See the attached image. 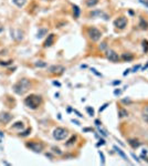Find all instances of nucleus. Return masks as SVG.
<instances>
[{"label":"nucleus","mask_w":148,"mask_h":166,"mask_svg":"<svg viewBox=\"0 0 148 166\" xmlns=\"http://www.w3.org/2000/svg\"><path fill=\"white\" fill-rule=\"evenodd\" d=\"M30 86H31V82L28 79H21L12 85V90L18 95H23L29 91Z\"/></svg>","instance_id":"1"},{"label":"nucleus","mask_w":148,"mask_h":166,"mask_svg":"<svg viewBox=\"0 0 148 166\" xmlns=\"http://www.w3.org/2000/svg\"><path fill=\"white\" fill-rule=\"evenodd\" d=\"M24 104L31 110H36L42 104V98L38 94H30L24 99Z\"/></svg>","instance_id":"2"},{"label":"nucleus","mask_w":148,"mask_h":166,"mask_svg":"<svg viewBox=\"0 0 148 166\" xmlns=\"http://www.w3.org/2000/svg\"><path fill=\"white\" fill-rule=\"evenodd\" d=\"M26 146L29 148V150H31L32 152H34V153H41L44 148V145L42 143L34 142V141H29V142H27Z\"/></svg>","instance_id":"3"},{"label":"nucleus","mask_w":148,"mask_h":166,"mask_svg":"<svg viewBox=\"0 0 148 166\" xmlns=\"http://www.w3.org/2000/svg\"><path fill=\"white\" fill-rule=\"evenodd\" d=\"M53 137L56 141H63L68 137V130L64 127H56L53 131Z\"/></svg>","instance_id":"4"},{"label":"nucleus","mask_w":148,"mask_h":166,"mask_svg":"<svg viewBox=\"0 0 148 166\" xmlns=\"http://www.w3.org/2000/svg\"><path fill=\"white\" fill-rule=\"evenodd\" d=\"M87 36L92 41L96 42V41H99V40L101 39L102 32L99 31L97 28H95V27H90V28L87 29Z\"/></svg>","instance_id":"5"},{"label":"nucleus","mask_w":148,"mask_h":166,"mask_svg":"<svg viewBox=\"0 0 148 166\" xmlns=\"http://www.w3.org/2000/svg\"><path fill=\"white\" fill-rule=\"evenodd\" d=\"M48 71H49L51 74L60 75L65 71V68L61 64H54V65H51V67L48 68Z\"/></svg>","instance_id":"6"},{"label":"nucleus","mask_w":148,"mask_h":166,"mask_svg":"<svg viewBox=\"0 0 148 166\" xmlns=\"http://www.w3.org/2000/svg\"><path fill=\"white\" fill-rule=\"evenodd\" d=\"M106 58L109 60V61H112V62H118L120 60V55H118V53H116V52L114 51V50H106Z\"/></svg>","instance_id":"7"},{"label":"nucleus","mask_w":148,"mask_h":166,"mask_svg":"<svg viewBox=\"0 0 148 166\" xmlns=\"http://www.w3.org/2000/svg\"><path fill=\"white\" fill-rule=\"evenodd\" d=\"M12 114L9 113V112H1L0 113V124H8L10 122L11 120H12Z\"/></svg>","instance_id":"8"},{"label":"nucleus","mask_w":148,"mask_h":166,"mask_svg":"<svg viewBox=\"0 0 148 166\" xmlns=\"http://www.w3.org/2000/svg\"><path fill=\"white\" fill-rule=\"evenodd\" d=\"M126 24H127V19L125 17H120V18H117L114 21V26L120 29H124L126 27Z\"/></svg>","instance_id":"9"},{"label":"nucleus","mask_w":148,"mask_h":166,"mask_svg":"<svg viewBox=\"0 0 148 166\" xmlns=\"http://www.w3.org/2000/svg\"><path fill=\"white\" fill-rule=\"evenodd\" d=\"M53 42H54V34L51 33V34H49V36H48V38H47V40L44 41L43 45H44L45 48L51 47V45L53 44Z\"/></svg>","instance_id":"10"},{"label":"nucleus","mask_w":148,"mask_h":166,"mask_svg":"<svg viewBox=\"0 0 148 166\" xmlns=\"http://www.w3.org/2000/svg\"><path fill=\"white\" fill-rule=\"evenodd\" d=\"M128 144H129V145L132 146L134 150H135V148L139 147L140 142L138 140H136V138H129V140H128Z\"/></svg>","instance_id":"11"},{"label":"nucleus","mask_w":148,"mask_h":166,"mask_svg":"<svg viewBox=\"0 0 148 166\" xmlns=\"http://www.w3.org/2000/svg\"><path fill=\"white\" fill-rule=\"evenodd\" d=\"M91 16L92 17H95V16H99V17H104V19L105 20H107V19H108V16H107L106 13H104L103 12V11H93V12H91Z\"/></svg>","instance_id":"12"},{"label":"nucleus","mask_w":148,"mask_h":166,"mask_svg":"<svg viewBox=\"0 0 148 166\" xmlns=\"http://www.w3.org/2000/svg\"><path fill=\"white\" fill-rule=\"evenodd\" d=\"M139 27H140V29H143V30H147L148 29V22L145 20V19H140L139 20Z\"/></svg>","instance_id":"13"},{"label":"nucleus","mask_w":148,"mask_h":166,"mask_svg":"<svg viewBox=\"0 0 148 166\" xmlns=\"http://www.w3.org/2000/svg\"><path fill=\"white\" fill-rule=\"evenodd\" d=\"M122 59L124 60V61H132V60L134 59V55H133L132 53H123Z\"/></svg>","instance_id":"14"},{"label":"nucleus","mask_w":148,"mask_h":166,"mask_svg":"<svg viewBox=\"0 0 148 166\" xmlns=\"http://www.w3.org/2000/svg\"><path fill=\"white\" fill-rule=\"evenodd\" d=\"M12 2L14 3L17 7L21 8V7H23V6L27 3V0H12Z\"/></svg>","instance_id":"15"},{"label":"nucleus","mask_w":148,"mask_h":166,"mask_svg":"<svg viewBox=\"0 0 148 166\" xmlns=\"http://www.w3.org/2000/svg\"><path fill=\"white\" fill-rule=\"evenodd\" d=\"M114 150H115V151H116L117 153L120 154V156H122V157H123V158H124L125 161H128V157H127V156H126V154H125V153H124V152H123V151H122V150H120V148H118V147H117V146H114Z\"/></svg>","instance_id":"16"},{"label":"nucleus","mask_w":148,"mask_h":166,"mask_svg":"<svg viewBox=\"0 0 148 166\" xmlns=\"http://www.w3.org/2000/svg\"><path fill=\"white\" fill-rule=\"evenodd\" d=\"M76 140H78V136H76V135H72V137H71L70 140L68 141V142L65 143V145H66V146H71V145H73V144H74V143L76 142Z\"/></svg>","instance_id":"17"},{"label":"nucleus","mask_w":148,"mask_h":166,"mask_svg":"<svg viewBox=\"0 0 148 166\" xmlns=\"http://www.w3.org/2000/svg\"><path fill=\"white\" fill-rule=\"evenodd\" d=\"M73 13H74V18H78L80 17V13H81V10L76 5L73 6Z\"/></svg>","instance_id":"18"},{"label":"nucleus","mask_w":148,"mask_h":166,"mask_svg":"<svg viewBox=\"0 0 148 166\" xmlns=\"http://www.w3.org/2000/svg\"><path fill=\"white\" fill-rule=\"evenodd\" d=\"M141 115H143L144 121L148 123V106H146L145 109L143 110V112H141Z\"/></svg>","instance_id":"19"},{"label":"nucleus","mask_w":148,"mask_h":166,"mask_svg":"<svg viewBox=\"0 0 148 166\" xmlns=\"http://www.w3.org/2000/svg\"><path fill=\"white\" fill-rule=\"evenodd\" d=\"M24 127V125H23V123L22 122H16L14 124L12 125V128L14 130V128H20V130H22Z\"/></svg>","instance_id":"20"},{"label":"nucleus","mask_w":148,"mask_h":166,"mask_svg":"<svg viewBox=\"0 0 148 166\" xmlns=\"http://www.w3.org/2000/svg\"><path fill=\"white\" fill-rule=\"evenodd\" d=\"M48 33V30L47 29H40L39 32H38V38H42V37H44V34H47Z\"/></svg>","instance_id":"21"},{"label":"nucleus","mask_w":148,"mask_h":166,"mask_svg":"<svg viewBox=\"0 0 148 166\" xmlns=\"http://www.w3.org/2000/svg\"><path fill=\"white\" fill-rule=\"evenodd\" d=\"M34 65H35L36 68H45L47 67V62H43V61H36V62L34 63Z\"/></svg>","instance_id":"22"},{"label":"nucleus","mask_w":148,"mask_h":166,"mask_svg":"<svg viewBox=\"0 0 148 166\" xmlns=\"http://www.w3.org/2000/svg\"><path fill=\"white\" fill-rule=\"evenodd\" d=\"M97 2H99V0H86L87 7H93V6H95Z\"/></svg>","instance_id":"23"},{"label":"nucleus","mask_w":148,"mask_h":166,"mask_svg":"<svg viewBox=\"0 0 148 166\" xmlns=\"http://www.w3.org/2000/svg\"><path fill=\"white\" fill-rule=\"evenodd\" d=\"M120 117H125V116H127L128 115V112L126 111V110H124V109H120Z\"/></svg>","instance_id":"24"},{"label":"nucleus","mask_w":148,"mask_h":166,"mask_svg":"<svg viewBox=\"0 0 148 166\" xmlns=\"http://www.w3.org/2000/svg\"><path fill=\"white\" fill-rule=\"evenodd\" d=\"M30 133H31V128H30V127H29V128H27L26 131H24V132H22V133H20V136H22V137H24V136H28L29 134H30Z\"/></svg>","instance_id":"25"},{"label":"nucleus","mask_w":148,"mask_h":166,"mask_svg":"<svg viewBox=\"0 0 148 166\" xmlns=\"http://www.w3.org/2000/svg\"><path fill=\"white\" fill-rule=\"evenodd\" d=\"M52 151H53V153L57 154V155H62V151H61L59 147H55V146H53V147H52Z\"/></svg>","instance_id":"26"},{"label":"nucleus","mask_w":148,"mask_h":166,"mask_svg":"<svg viewBox=\"0 0 148 166\" xmlns=\"http://www.w3.org/2000/svg\"><path fill=\"white\" fill-rule=\"evenodd\" d=\"M86 111H87V113L91 115V116H93V115L95 114V113H94V109H93V107H91V106H87V107H86Z\"/></svg>","instance_id":"27"},{"label":"nucleus","mask_w":148,"mask_h":166,"mask_svg":"<svg viewBox=\"0 0 148 166\" xmlns=\"http://www.w3.org/2000/svg\"><path fill=\"white\" fill-rule=\"evenodd\" d=\"M12 63V60H9V61H0V65H9Z\"/></svg>","instance_id":"28"},{"label":"nucleus","mask_w":148,"mask_h":166,"mask_svg":"<svg viewBox=\"0 0 148 166\" xmlns=\"http://www.w3.org/2000/svg\"><path fill=\"white\" fill-rule=\"evenodd\" d=\"M108 105H109V103H105V104H103V105H102V107H99V113L104 111V110L106 109V107L108 106Z\"/></svg>","instance_id":"29"},{"label":"nucleus","mask_w":148,"mask_h":166,"mask_svg":"<svg viewBox=\"0 0 148 166\" xmlns=\"http://www.w3.org/2000/svg\"><path fill=\"white\" fill-rule=\"evenodd\" d=\"M99 156H101V159H102V164H103V165H104V164H105V158H104V154L102 153L101 151H99Z\"/></svg>","instance_id":"30"},{"label":"nucleus","mask_w":148,"mask_h":166,"mask_svg":"<svg viewBox=\"0 0 148 166\" xmlns=\"http://www.w3.org/2000/svg\"><path fill=\"white\" fill-rule=\"evenodd\" d=\"M106 42H103V43H102V45H99V49L101 50H104V49H106Z\"/></svg>","instance_id":"31"},{"label":"nucleus","mask_w":148,"mask_h":166,"mask_svg":"<svg viewBox=\"0 0 148 166\" xmlns=\"http://www.w3.org/2000/svg\"><path fill=\"white\" fill-rule=\"evenodd\" d=\"M96 145H97V146H101V145H105V141H104V140H101V141H99V143H97V144H96Z\"/></svg>","instance_id":"32"},{"label":"nucleus","mask_w":148,"mask_h":166,"mask_svg":"<svg viewBox=\"0 0 148 166\" xmlns=\"http://www.w3.org/2000/svg\"><path fill=\"white\" fill-rule=\"evenodd\" d=\"M139 1H140V3H143L146 7H148V0H139Z\"/></svg>","instance_id":"33"},{"label":"nucleus","mask_w":148,"mask_h":166,"mask_svg":"<svg viewBox=\"0 0 148 166\" xmlns=\"http://www.w3.org/2000/svg\"><path fill=\"white\" fill-rule=\"evenodd\" d=\"M73 112H74V113H75V114L78 115V117H83V115L81 114V113H80V112H78V111H76V110H73Z\"/></svg>","instance_id":"34"},{"label":"nucleus","mask_w":148,"mask_h":166,"mask_svg":"<svg viewBox=\"0 0 148 166\" xmlns=\"http://www.w3.org/2000/svg\"><path fill=\"white\" fill-rule=\"evenodd\" d=\"M120 93H122V91H120V90H115V91H114V94H115V95H120Z\"/></svg>","instance_id":"35"},{"label":"nucleus","mask_w":148,"mask_h":166,"mask_svg":"<svg viewBox=\"0 0 148 166\" xmlns=\"http://www.w3.org/2000/svg\"><path fill=\"white\" fill-rule=\"evenodd\" d=\"M140 68V65L138 64V65H136V67H134V69H133V72H136V71L138 70V69H139Z\"/></svg>","instance_id":"36"},{"label":"nucleus","mask_w":148,"mask_h":166,"mask_svg":"<svg viewBox=\"0 0 148 166\" xmlns=\"http://www.w3.org/2000/svg\"><path fill=\"white\" fill-rule=\"evenodd\" d=\"M123 103H128L129 104V103H132V101H130L129 99H125V100H123Z\"/></svg>","instance_id":"37"},{"label":"nucleus","mask_w":148,"mask_h":166,"mask_svg":"<svg viewBox=\"0 0 148 166\" xmlns=\"http://www.w3.org/2000/svg\"><path fill=\"white\" fill-rule=\"evenodd\" d=\"M99 133H101V134H102V135H103V136H107V134H106V133H105V132H104V131H102V130H101V128H99Z\"/></svg>","instance_id":"38"},{"label":"nucleus","mask_w":148,"mask_h":166,"mask_svg":"<svg viewBox=\"0 0 148 166\" xmlns=\"http://www.w3.org/2000/svg\"><path fill=\"white\" fill-rule=\"evenodd\" d=\"M95 124H96V126H99L102 123H101V121H99V120H95Z\"/></svg>","instance_id":"39"},{"label":"nucleus","mask_w":148,"mask_h":166,"mask_svg":"<svg viewBox=\"0 0 148 166\" xmlns=\"http://www.w3.org/2000/svg\"><path fill=\"white\" fill-rule=\"evenodd\" d=\"M92 71H93V73H95V74H96V75H99V76H101V75H102V74H101V73H99V72H97V71H96V70H95V69H92Z\"/></svg>","instance_id":"40"},{"label":"nucleus","mask_w":148,"mask_h":166,"mask_svg":"<svg viewBox=\"0 0 148 166\" xmlns=\"http://www.w3.org/2000/svg\"><path fill=\"white\" fill-rule=\"evenodd\" d=\"M143 43H144V45H146V47H147V48H146V50H145V52L148 51V41H144Z\"/></svg>","instance_id":"41"},{"label":"nucleus","mask_w":148,"mask_h":166,"mask_svg":"<svg viewBox=\"0 0 148 166\" xmlns=\"http://www.w3.org/2000/svg\"><path fill=\"white\" fill-rule=\"evenodd\" d=\"M113 85H117V84H120V81H114V82L112 83Z\"/></svg>","instance_id":"42"},{"label":"nucleus","mask_w":148,"mask_h":166,"mask_svg":"<svg viewBox=\"0 0 148 166\" xmlns=\"http://www.w3.org/2000/svg\"><path fill=\"white\" fill-rule=\"evenodd\" d=\"M132 156H133V157H134V158H135V159H136V161H137V162H138V163H139V159H138V157H137V156H136V155H135V154L133 153V154H132Z\"/></svg>","instance_id":"43"},{"label":"nucleus","mask_w":148,"mask_h":166,"mask_svg":"<svg viewBox=\"0 0 148 166\" xmlns=\"http://www.w3.org/2000/svg\"><path fill=\"white\" fill-rule=\"evenodd\" d=\"M53 84H54V85H57V86H60L61 84L59 82H56V81H54V82H53Z\"/></svg>","instance_id":"44"},{"label":"nucleus","mask_w":148,"mask_h":166,"mask_svg":"<svg viewBox=\"0 0 148 166\" xmlns=\"http://www.w3.org/2000/svg\"><path fill=\"white\" fill-rule=\"evenodd\" d=\"M84 132H88V131H90V132H91V131H92V128H84Z\"/></svg>","instance_id":"45"},{"label":"nucleus","mask_w":148,"mask_h":166,"mask_svg":"<svg viewBox=\"0 0 148 166\" xmlns=\"http://www.w3.org/2000/svg\"><path fill=\"white\" fill-rule=\"evenodd\" d=\"M129 71H130V70H126V71L124 72V75H127L128 73H129Z\"/></svg>","instance_id":"46"},{"label":"nucleus","mask_w":148,"mask_h":166,"mask_svg":"<svg viewBox=\"0 0 148 166\" xmlns=\"http://www.w3.org/2000/svg\"><path fill=\"white\" fill-rule=\"evenodd\" d=\"M147 68H148V62H147V64H146V65H145V67H144V68H143V70H144V71H145V70H146V69H147Z\"/></svg>","instance_id":"47"},{"label":"nucleus","mask_w":148,"mask_h":166,"mask_svg":"<svg viewBox=\"0 0 148 166\" xmlns=\"http://www.w3.org/2000/svg\"><path fill=\"white\" fill-rule=\"evenodd\" d=\"M72 122H73V123H75V124H78V125H80V123H78V121H74V120H72Z\"/></svg>","instance_id":"48"},{"label":"nucleus","mask_w":148,"mask_h":166,"mask_svg":"<svg viewBox=\"0 0 148 166\" xmlns=\"http://www.w3.org/2000/svg\"><path fill=\"white\" fill-rule=\"evenodd\" d=\"M0 136H1V137H2V136H3V134H2V132H0Z\"/></svg>","instance_id":"49"},{"label":"nucleus","mask_w":148,"mask_h":166,"mask_svg":"<svg viewBox=\"0 0 148 166\" xmlns=\"http://www.w3.org/2000/svg\"><path fill=\"white\" fill-rule=\"evenodd\" d=\"M44 1H51V0H44Z\"/></svg>","instance_id":"50"}]
</instances>
